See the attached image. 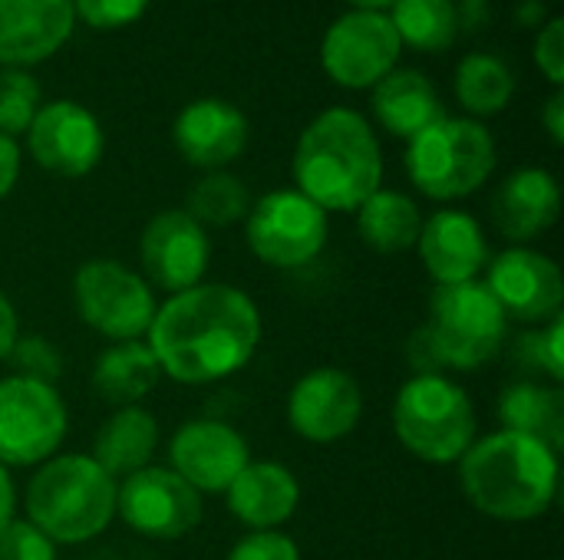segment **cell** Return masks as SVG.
I'll return each mask as SVG.
<instances>
[{
	"label": "cell",
	"instance_id": "cell-34",
	"mask_svg": "<svg viewBox=\"0 0 564 560\" xmlns=\"http://www.w3.org/2000/svg\"><path fill=\"white\" fill-rule=\"evenodd\" d=\"M152 0H73L76 20L93 30H122L145 17Z\"/></svg>",
	"mask_w": 564,
	"mask_h": 560
},
{
	"label": "cell",
	"instance_id": "cell-29",
	"mask_svg": "<svg viewBox=\"0 0 564 560\" xmlns=\"http://www.w3.org/2000/svg\"><path fill=\"white\" fill-rule=\"evenodd\" d=\"M387 17L400 43L420 53H443L459 36L456 0H393Z\"/></svg>",
	"mask_w": 564,
	"mask_h": 560
},
{
	"label": "cell",
	"instance_id": "cell-27",
	"mask_svg": "<svg viewBox=\"0 0 564 560\" xmlns=\"http://www.w3.org/2000/svg\"><path fill=\"white\" fill-rule=\"evenodd\" d=\"M423 228L420 205L397 188H377L360 208H357V234L373 254H406L416 251Z\"/></svg>",
	"mask_w": 564,
	"mask_h": 560
},
{
	"label": "cell",
	"instance_id": "cell-3",
	"mask_svg": "<svg viewBox=\"0 0 564 560\" xmlns=\"http://www.w3.org/2000/svg\"><path fill=\"white\" fill-rule=\"evenodd\" d=\"M463 498L486 518L525 525L552 512L562 482V459L539 439L496 429L479 436L456 462Z\"/></svg>",
	"mask_w": 564,
	"mask_h": 560
},
{
	"label": "cell",
	"instance_id": "cell-11",
	"mask_svg": "<svg viewBox=\"0 0 564 560\" xmlns=\"http://www.w3.org/2000/svg\"><path fill=\"white\" fill-rule=\"evenodd\" d=\"M116 518L145 541H182L205 518V498L169 465H145L116 485Z\"/></svg>",
	"mask_w": 564,
	"mask_h": 560
},
{
	"label": "cell",
	"instance_id": "cell-23",
	"mask_svg": "<svg viewBox=\"0 0 564 560\" xmlns=\"http://www.w3.org/2000/svg\"><path fill=\"white\" fill-rule=\"evenodd\" d=\"M370 112L383 132L403 142L416 139L443 116H449L433 79L420 69H400V66L370 89Z\"/></svg>",
	"mask_w": 564,
	"mask_h": 560
},
{
	"label": "cell",
	"instance_id": "cell-5",
	"mask_svg": "<svg viewBox=\"0 0 564 560\" xmlns=\"http://www.w3.org/2000/svg\"><path fill=\"white\" fill-rule=\"evenodd\" d=\"M397 442L426 465H456L479 439V413L449 373L410 376L390 406Z\"/></svg>",
	"mask_w": 564,
	"mask_h": 560
},
{
	"label": "cell",
	"instance_id": "cell-32",
	"mask_svg": "<svg viewBox=\"0 0 564 560\" xmlns=\"http://www.w3.org/2000/svg\"><path fill=\"white\" fill-rule=\"evenodd\" d=\"M40 83L26 69H10L0 66V132L17 139L30 129L36 109L43 106L40 99Z\"/></svg>",
	"mask_w": 564,
	"mask_h": 560
},
{
	"label": "cell",
	"instance_id": "cell-9",
	"mask_svg": "<svg viewBox=\"0 0 564 560\" xmlns=\"http://www.w3.org/2000/svg\"><path fill=\"white\" fill-rule=\"evenodd\" d=\"M330 238V218L297 188H274L251 201L245 215V241L251 254L278 271L314 264Z\"/></svg>",
	"mask_w": 564,
	"mask_h": 560
},
{
	"label": "cell",
	"instance_id": "cell-35",
	"mask_svg": "<svg viewBox=\"0 0 564 560\" xmlns=\"http://www.w3.org/2000/svg\"><path fill=\"white\" fill-rule=\"evenodd\" d=\"M56 545L26 518H13L0 531V560H56Z\"/></svg>",
	"mask_w": 564,
	"mask_h": 560
},
{
	"label": "cell",
	"instance_id": "cell-18",
	"mask_svg": "<svg viewBox=\"0 0 564 560\" xmlns=\"http://www.w3.org/2000/svg\"><path fill=\"white\" fill-rule=\"evenodd\" d=\"M248 116L218 96H202L182 106L172 122V142L178 155L198 172H225L248 149Z\"/></svg>",
	"mask_w": 564,
	"mask_h": 560
},
{
	"label": "cell",
	"instance_id": "cell-40",
	"mask_svg": "<svg viewBox=\"0 0 564 560\" xmlns=\"http://www.w3.org/2000/svg\"><path fill=\"white\" fill-rule=\"evenodd\" d=\"M17 340H20V314L13 307V300L0 290V363L10 360Z\"/></svg>",
	"mask_w": 564,
	"mask_h": 560
},
{
	"label": "cell",
	"instance_id": "cell-26",
	"mask_svg": "<svg viewBox=\"0 0 564 560\" xmlns=\"http://www.w3.org/2000/svg\"><path fill=\"white\" fill-rule=\"evenodd\" d=\"M499 422L506 432L539 439L562 455L564 389L542 380H512L499 393Z\"/></svg>",
	"mask_w": 564,
	"mask_h": 560
},
{
	"label": "cell",
	"instance_id": "cell-25",
	"mask_svg": "<svg viewBox=\"0 0 564 560\" xmlns=\"http://www.w3.org/2000/svg\"><path fill=\"white\" fill-rule=\"evenodd\" d=\"M162 370L155 353L149 350L145 340H122V343H109L89 373V386L93 393L109 403L112 409L119 406H142V399L159 386Z\"/></svg>",
	"mask_w": 564,
	"mask_h": 560
},
{
	"label": "cell",
	"instance_id": "cell-28",
	"mask_svg": "<svg viewBox=\"0 0 564 560\" xmlns=\"http://www.w3.org/2000/svg\"><path fill=\"white\" fill-rule=\"evenodd\" d=\"M453 92H456V99H459V106L466 109L469 119L482 122L489 116H499L516 96L512 66L502 56L486 53V50L466 53L459 59V66H456Z\"/></svg>",
	"mask_w": 564,
	"mask_h": 560
},
{
	"label": "cell",
	"instance_id": "cell-37",
	"mask_svg": "<svg viewBox=\"0 0 564 560\" xmlns=\"http://www.w3.org/2000/svg\"><path fill=\"white\" fill-rule=\"evenodd\" d=\"M532 59L542 69V76L552 83V89H562L564 83V23L562 17H549L532 46Z\"/></svg>",
	"mask_w": 564,
	"mask_h": 560
},
{
	"label": "cell",
	"instance_id": "cell-20",
	"mask_svg": "<svg viewBox=\"0 0 564 560\" xmlns=\"http://www.w3.org/2000/svg\"><path fill=\"white\" fill-rule=\"evenodd\" d=\"M73 30V0H0V66L30 69L46 63Z\"/></svg>",
	"mask_w": 564,
	"mask_h": 560
},
{
	"label": "cell",
	"instance_id": "cell-44",
	"mask_svg": "<svg viewBox=\"0 0 564 560\" xmlns=\"http://www.w3.org/2000/svg\"><path fill=\"white\" fill-rule=\"evenodd\" d=\"M549 20V7H545V0H525L522 7H519V23L522 26H542Z\"/></svg>",
	"mask_w": 564,
	"mask_h": 560
},
{
	"label": "cell",
	"instance_id": "cell-15",
	"mask_svg": "<svg viewBox=\"0 0 564 560\" xmlns=\"http://www.w3.org/2000/svg\"><path fill=\"white\" fill-rule=\"evenodd\" d=\"M30 158L56 178L89 175L106 152V132L83 102L53 99L43 102L23 132Z\"/></svg>",
	"mask_w": 564,
	"mask_h": 560
},
{
	"label": "cell",
	"instance_id": "cell-36",
	"mask_svg": "<svg viewBox=\"0 0 564 560\" xmlns=\"http://www.w3.org/2000/svg\"><path fill=\"white\" fill-rule=\"evenodd\" d=\"M225 560H301V548L284 531H248Z\"/></svg>",
	"mask_w": 564,
	"mask_h": 560
},
{
	"label": "cell",
	"instance_id": "cell-38",
	"mask_svg": "<svg viewBox=\"0 0 564 560\" xmlns=\"http://www.w3.org/2000/svg\"><path fill=\"white\" fill-rule=\"evenodd\" d=\"M403 356H406L413 376H423V373H446V370H443V360H440V350H436V343H433V337H430V330H426L423 323L410 333V340H406V347H403Z\"/></svg>",
	"mask_w": 564,
	"mask_h": 560
},
{
	"label": "cell",
	"instance_id": "cell-4",
	"mask_svg": "<svg viewBox=\"0 0 564 560\" xmlns=\"http://www.w3.org/2000/svg\"><path fill=\"white\" fill-rule=\"evenodd\" d=\"M116 479L106 475L89 452H56L36 465L23 492L26 521L56 548L96 541L116 521Z\"/></svg>",
	"mask_w": 564,
	"mask_h": 560
},
{
	"label": "cell",
	"instance_id": "cell-12",
	"mask_svg": "<svg viewBox=\"0 0 564 560\" xmlns=\"http://www.w3.org/2000/svg\"><path fill=\"white\" fill-rule=\"evenodd\" d=\"M400 56L403 43L387 10H347L321 40V66L340 89H373Z\"/></svg>",
	"mask_w": 564,
	"mask_h": 560
},
{
	"label": "cell",
	"instance_id": "cell-31",
	"mask_svg": "<svg viewBox=\"0 0 564 560\" xmlns=\"http://www.w3.org/2000/svg\"><path fill=\"white\" fill-rule=\"evenodd\" d=\"M512 360L522 370L519 380H542L552 386L564 383V317H555L545 327L525 330L512 343Z\"/></svg>",
	"mask_w": 564,
	"mask_h": 560
},
{
	"label": "cell",
	"instance_id": "cell-14",
	"mask_svg": "<svg viewBox=\"0 0 564 560\" xmlns=\"http://www.w3.org/2000/svg\"><path fill=\"white\" fill-rule=\"evenodd\" d=\"M139 264L152 290H165L169 297L182 294L205 281L212 238L185 208H165L152 215L139 234Z\"/></svg>",
	"mask_w": 564,
	"mask_h": 560
},
{
	"label": "cell",
	"instance_id": "cell-39",
	"mask_svg": "<svg viewBox=\"0 0 564 560\" xmlns=\"http://www.w3.org/2000/svg\"><path fill=\"white\" fill-rule=\"evenodd\" d=\"M20 165H23V152H20L17 139H10V135L0 132V201L17 188Z\"/></svg>",
	"mask_w": 564,
	"mask_h": 560
},
{
	"label": "cell",
	"instance_id": "cell-13",
	"mask_svg": "<svg viewBox=\"0 0 564 560\" xmlns=\"http://www.w3.org/2000/svg\"><path fill=\"white\" fill-rule=\"evenodd\" d=\"M486 287L509 323L545 327L564 310V274L555 257L532 244H512L486 264Z\"/></svg>",
	"mask_w": 564,
	"mask_h": 560
},
{
	"label": "cell",
	"instance_id": "cell-45",
	"mask_svg": "<svg viewBox=\"0 0 564 560\" xmlns=\"http://www.w3.org/2000/svg\"><path fill=\"white\" fill-rule=\"evenodd\" d=\"M350 3V10H387L393 0H344Z\"/></svg>",
	"mask_w": 564,
	"mask_h": 560
},
{
	"label": "cell",
	"instance_id": "cell-33",
	"mask_svg": "<svg viewBox=\"0 0 564 560\" xmlns=\"http://www.w3.org/2000/svg\"><path fill=\"white\" fill-rule=\"evenodd\" d=\"M7 363L17 366V376H30L50 386H56V380L63 376V353L56 350L50 337H40V333L20 337Z\"/></svg>",
	"mask_w": 564,
	"mask_h": 560
},
{
	"label": "cell",
	"instance_id": "cell-22",
	"mask_svg": "<svg viewBox=\"0 0 564 560\" xmlns=\"http://www.w3.org/2000/svg\"><path fill=\"white\" fill-rule=\"evenodd\" d=\"M228 512L248 531H281L301 505V482L281 462H248L225 492Z\"/></svg>",
	"mask_w": 564,
	"mask_h": 560
},
{
	"label": "cell",
	"instance_id": "cell-24",
	"mask_svg": "<svg viewBox=\"0 0 564 560\" xmlns=\"http://www.w3.org/2000/svg\"><path fill=\"white\" fill-rule=\"evenodd\" d=\"M159 442H162L159 419L145 406H119L99 422L89 455L106 475L122 482L126 475L152 465Z\"/></svg>",
	"mask_w": 564,
	"mask_h": 560
},
{
	"label": "cell",
	"instance_id": "cell-1",
	"mask_svg": "<svg viewBox=\"0 0 564 560\" xmlns=\"http://www.w3.org/2000/svg\"><path fill=\"white\" fill-rule=\"evenodd\" d=\"M261 337V310L248 290L202 281L159 304L145 343L172 383L212 386L241 373L254 360Z\"/></svg>",
	"mask_w": 564,
	"mask_h": 560
},
{
	"label": "cell",
	"instance_id": "cell-2",
	"mask_svg": "<svg viewBox=\"0 0 564 560\" xmlns=\"http://www.w3.org/2000/svg\"><path fill=\"white\" fill-rule=\"evenodd\" d=\"M291 175L294 188L327 215L357 211L383 188V149L373 122L350 106L317 112L297 135Z\"/></svg>",
	"mask_w": 564,
	"mask_h": 560
},
{
	"label": "cell",
	"instance_id": "cell-43",
	"mask_svg": "<svg viewBox=\"0 0 564 560\" xmlns=\"http://www.w3.org/2000/svg\"><path fill=\"white\" fill-rule=\"evenodd\" d=\"M456 13H459V30L463 26L476 30V26L489 23V0H459Z\"/></svg>",
	"mask_w": 564,
	"mask_h": 560
},
{
	"label": "cell",
	"instance_id": "cell-42",
	"mask_svg": "<svg viewBox=\"0 0 564 560\" xmlns=\"http://www.w3.org/2000/svg\"><path fill=\"white\" fill-rule=\"evenodd\" d=\"M17 518V488L10 479V469L0 465V531Z\"/></svg>",
	"mask_w": 564,
	"mask_h": 560
},
{
	"label": "cell",
	"instance_id": "cell-10",
	"mask_svg": "<svg viewBox=\"0 0 564 560\" xmlns=\"http://www.w3.org/2000/svg\"><path fill=\"white\" fill-rule=\"evenodd\" d=\"M69 432V409L56 386L30 376L0 380V465L36 469Z\"/></svg>",
	"mask_w": 564,
	"mask_h": 560
},
{
	"label": "cell",
	"instance_id": "cell-7",
	"mask_svg": "<svg viewBox=\"0 0 564 560\" xmlns=\"http://www.w3.org/2000/svg\"><path fill=\"white\" fill-rule=\"evenodd\" d=\"M423 327L430 330L446 373H476L496 363L506 353L512 330L482 281L436 287L430 294Z\"/></svg>",
	"mask_w": 564,
	"mask_h": 560
},
{
	"label": "cell",
	"instance_id": "cell-19",
	"mask_svg": "<svg viewBox=\"0 0 564 560\" xmlns=\"http://www.w3.org/2000/svg\"><path fill=\"white\" fill-rule=\"evenodd\" d=\"M416 254L436 287L479 281V274L492 257L486 228L479 224L476 215L463 208H440L430 218H423Z\"/></svg>",
	"mask_w": 564,
	"mask_h": 560
},
{
	"label": "cell",
	"instance_id": "cell-17",
	"mask_svg": "<svg viewBox=\"0 0 564 560\" xmlns=\"http://www.w3.org/2000/svg\"><path fill=\"white\" fill-rule=\"evenodd\" d=\"M248 462V439L231 422L215 416L188 419L169 439V469L182 475L202 498L225 495Z\"/></svg>",
	"mask_w": 564,
	"mask_h": 560
},
{
	"label": "cell",
	"instance_id": "cell-21",
	"mask_svg": "<svg viewBox=\"0 0 564 560\" xmlns=\"http://www.w3.org/2000/svg\"><path fill=\"white\" fill-rule=\"evenodd\" d=\"M562 215V185L542 165H522L502 178L492 195V224L512 244H529L555 228Z\"/></svg>",
	"mask_w": 564,
	"mask_h": 560
},
{
	"label": "cell",
	"instance_id": "cell-6",
	"mask_svg": "<svg viewBox=\"0 0 564 560\" xmlns=\"http://www.w3.org/2000/svg\"><path fill=\"white\" fill-rule=\"evenodd\" d=\"M413 188L440 205L476 195L499 165L496 135L469 116H443L436 125L406 142L403 155Z\"/></svg>",
	"mask_w": 564,
	"mask_h": 560
},
{
	"label": "cell",
	"instance_id": "cell-16",
	"mask_svg": "<svg viewBox=\"0 0 564 560\" xmlns=\"http://www.w3.org/2000/svg\"><path fill=\"white\" fill-rule=\"evenodd\" d=\"M284 416L297 439L330 446L360 426L364 389L344 366H314L291 386Z\"/></svg>",
	"mask_w": 564,
	"mask_h": 560
},
{
	"label": "cell",
	"instance_id": "cell-41",
	"mask_svg": "<svg viewBox=\"0 0 564 560\" xmlns=\"http://www.w3.org/2000/svg\"><path fill=\"white\" fill-rule=\"evenodd\" d=\"M542 129L549 132V142L552 145H562L564 142V92L562 89H552L545 106H542Z\"/></svg>",
	"mask_w": 564,
	"mask_h": 560
},
{
	"label": "cell",
	"instance_id": "cell-8",
	"mask_svg": "<svg viewBox=\"0 0 564 560\" xmlns=\"http://www.w3.org/2000/svg\"><path fill=\"white\" fill-rule=\"evenodd\" d=\"M73 307L83 327L109 343H122L145 340L159 300L135 267L116 257H89L73 274Z\"/></svg>",
	"mask_w": 564,
	"mask_h": 560
},
{
	"label": "cell",
	"instance_id": "cell-30",
	"mask_svg": "<svg viewBox=\"0 0 564 560\" xmlns=\"http://www.w3.org/2000/svg\"><path fill=\"white\" fill-rule=\"evenodd\" d=\"M205 231L208 228H231L238 221H245L248 208H251V191L248 185L225 172H205L198 182H192L185 205H182Z\"/></svg>",
	"mask_w": 564,
	"mask_h": 560
}]
</instances>
